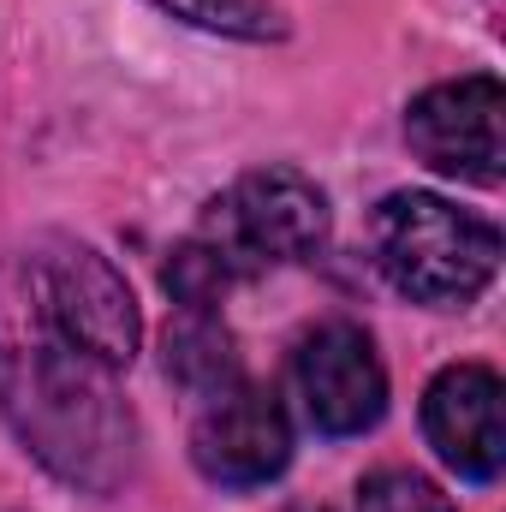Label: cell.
<instances>
[{"mask_svg": "<svg viewBox=\"0 0 506 512\" xmlns=\"http://www.w3.org/2000/svg\"><path fill=\"white\" fill-rule=\"evenodd\" d=\"M114 376L120 370L54 334L18 262H0V411L54 477L96 495L120 489L137 465V417Z\"/></svg>", "mask_w": 506, "mask_h": 512, "instance_id": "cell-1", "label": "cell"}, {"mask_svg": "<svg viewBox=\"0 0 506 512\" xmlns=\"http://www.w3.org/2000/svg\"><path fill=\"white\" fill-rule=\"evenodd\" d=\"M370 245H376V268L387 274V286L429 310L471 304L501 268V227L435 191L381 197Z\"/></svg>", "mask_w": 506, "mask_h": 512, "instance_id": "cell-2", "label": "cell"}, {"mask_svg": "<svg viewBox=\"0 0 506 512\" xmlns=\"http://www.w3.org/2000/svg\"><path fill=\"white\" fill-rule=\"evenodd\" d=\"M30 304L42 310V322L54 334H66L78 352H90L108 370H131L137 340H143V316L131 298L126 274L78 239H42L36 251L18 262Z\"/></svg>", "mask_w": 506, "mask_h": 512, "instance_id": "cell-3", "label": "cell"}, {"mask_svg": "<svg viewBox=\"0 0 506 512\" xmlns=\"http://www.w3.org/2000/svg\"><path fill=\"white\" fill-rule=\"evenodd\" d=\"M197 239L233 268V280L274 262H310L328 245V197L298 167H256L209 203Z\"/></svg>", "mask_w": 506, "mask_h": 512, "instance_id": "cell-4", "label": "cell"}, {"mask_svg": "<svg viewBox=\"0 0 506 512\" xmlns=\"http://www.w3.org/2000/svg\"><path fill=\"white\" fill-rule=\"evenodd\" d=\"M501 120H506L501 78L477 72V78H453V84L423 90L405 114V137L435 173L465 179V185H501L506 173Z\"/></svg>", "mask_w": 506, "mask_h": 512, "instance_id": "cell-5", "label": "cell"}, {"mask_svg": "<svg viewBox=\"0 0 506 512\" xmlns=\"http://www.w3.org/2000/svg\"><path fill=\"white\" fill-rule=\"evenodd\" d=\"M292 387L322 435H364L387 411V370L358 322H322L292 352Z\"/></svg>", "mask_w": 506, "mask_h": 512, "instance_id": "cell-6", "label": "cell"}, {"mask_svg": "<svg viewBox=\"0 0 506 512\" xmlns=\"http://www.w3.org/2000/svg\"><path fill=\"white\" fill-rule=\"evenodd\" d=\"M191 459L221 489H262L292 465V423L286 405L256 382H233L209 399L191 429Z\"/></svg>", "mask_w": 506, "mask_h": 512, "instance_id": "cell-7", "label": "cell"}, {"mask_svg": "<svg viewBox=\"0 0 506 512\" xmlns=\"http://www.w3.org/2000/svg\"><path fill=\"white\" fill-rule=\"evenodd\" d=\"M423 435L447 471L489 483L506 465V387L489 364H447L423 393Z\"/></svg>", "mask_w": 506, "mask_h": 512, "instance_id": "cell-8", "label": "cell"}, {"mask_svg": "<svg viewBox=\"0 0 506 512\" xmlns=\"http://www.w3.org/2000/svg\"><path fill=\"white\" fill-rule=\"evenodd\" d=\"M167 376L209 399L239 382V352L233 334L215 322V310H179V322L167 328Z\"/></svg>", "mask_w": 506, "mask_h": 512, "instance_id": "cell-9", "label": "cell"}, {"mask_svg": "<svg viewBox=\"0 0 506 512\" xmlns=\"http://www.w3.org/2000/svg\"><path fill=\"white\" fill-rule=\"evenodd\" d=\"M161 12L215 30V36H239V42H274L286 36V12L274 0H155Z\"/></svg>", "mask_w": 506, "mask_h": 512, "instance_id": "cell-10", "label": "cell"}, {"mask_svg": "<svg viewBox=\"0 0 506 512\" xmlns=\"http://www.w3.org/2000/svg\"><path fill=\"white\" fill-rule=\"evenodd\" d=\"M161 286H167V298H173L179 310H215V304L227 298V286H233V268L209 251L203 239H185L179 251L167 256Z\"/></svg>", "mask_w": 506, "mask_h": 512, "instance_id": "cell-11", "label": "cell"}, {"mask_svg": "<svg viewBox=\"0 0 506 512\" xmlns=\"http://www.w3.org/2000/svg\"><path fill=\"white\" fill-rule=\"evenodd\" d=\"M358 512H453V501L429 477H417L405 465H381L358 483Z\"/></svg>", "mask_w": 506, "mask_h": 512, "instance_id": "cell-12", "label": "cell"}, {"mask_svg": "<svg viewBox=\"0 0 506 512\" xmlns=\"http://www.w3.org/2000/svg\"><path fill=\"white\" fill-rule=\"evenodd\" d=\"M286 512H328V507H286Z\"/></svg>", "mask_w": 506, "mask_h": 512, "instance_id": "cell-13", "label": "cell"}]
</instances>
